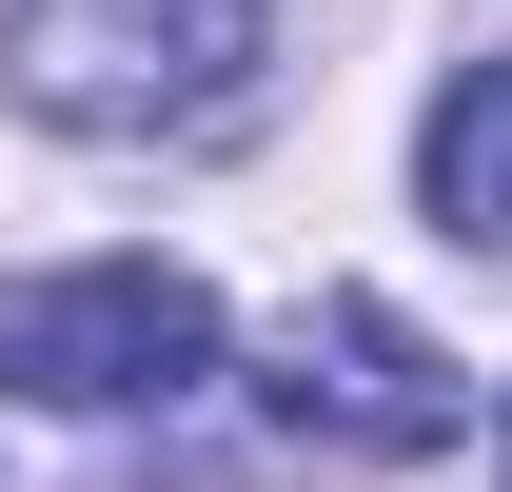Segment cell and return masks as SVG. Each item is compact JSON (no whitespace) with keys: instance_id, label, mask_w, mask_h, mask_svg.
I'll return each mask as SVG.
<instances>
[{"instance_id":"cell-1","label":"cell","mask_w":512,"mask_h":492,"mask_svg":"<svg viewBox=\"0 0 512 492\" xmlns=\"http://www.w3.org/2000/svg\"><path fill=\"white\" fill-rule=\"evenodd\" d=\"M276 60V0H20L0 79L60 138H217Z\"/></svg>"},{"instance_id":"cell-2","label":"cell","mask_w":512,"mask_h":492,"mask_svg":"<svg viewBox=\"0 0 512 492\" xmlns=\"http://www.w3.org/2000/svg\"><path fill=\"white\" fill-rule=\"evenodd\" d=\"M0 374L40 414H178L217 374V296L178 256H79V276H0Z\"/></svg>"},{"instance_id":"cell-3","label":"cell","mask_w":512,"mask_h":492,"mask_svg":"<svg viewBox=\"0 0 512 492\" xmlns=\"http://www.w3.org/2000/svg\"><path fill=\"white\" fill-rule=\"evenodd\" d=\"M256 394H276V433H316V453H453V433H473L453 355L414 315H375V296H296Z\"/></svg>"},{"instance_id":"cell-4","label":"cell","mask_w":512,"mask_h":492,"mask_svg":"<svg viewBox=\"0 0 512 492\" xmlns=\"http://www.w3.org/2000/svg\"><path fill=\"white\" fill-rule=\"evenodd\" d=\"M414 197H434L453 256H512V60H473L434 119H414Z\"/></svg>"}]
</instances>
